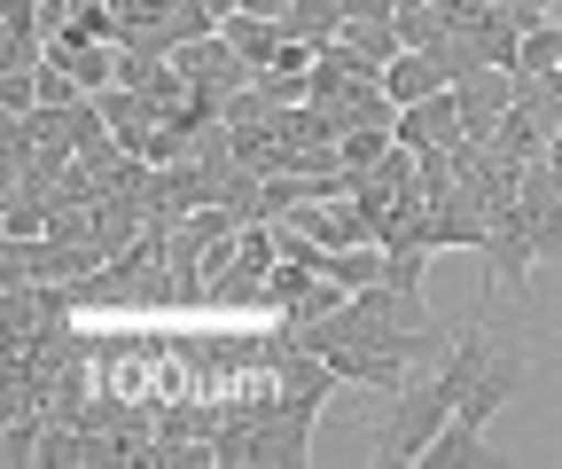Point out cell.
<instances>
[{"mask_svg": "<svg viewBox=\"0 0 562 469\" xmlns=\"http://www.w3.org/2000/svg\"><path fill=\"white\" fill-rule=\"evenodd\" d=\"M336 383H368V391H406V353L391 345H321Z\"/></svg>", "mask_w": 562, "mask_h": 469, "instance_id": "cell-4", "label": "cell"}, {"mask_svg": "<svg viewBox=\"0 0 562 469\" xmlns=\"http://www.w3.org/2000/svg\"><path fill=\"white\" fill-rule=\"evenodd\" d=\"M453 94H461V125H469V142H492V125H501V118H508V102H516V71H476V79H461Z\"/></svg>", "mask_w": 562, "mask_h": 469, "instance_id": "cell-5", "label": "cell"}, {"mask_svg": "<svg viewBox=\"0 0 562 469\" xmlns=\"http://www.w3.org/2000/svg\"><path fill=\"white\" fill-rule=\"evenodd\" d=\"M391 142H406V149H453V142H469V125H461V94L446 87V94L406 102V110H398V125H391Z\"/></svg>", "mask_w": 562, "mask_h": 469, "instance_id": "cell-3", "label": "cell"}, {"mask_svg": "<svg viewBox=\"0 0 562 469\" xmlns=\"http://www.w3.org/2000/svg\"><path fill=\"white\" fill-rule=\"evenodd\" d=\"M281 32H290V40H313V47H328V40L344 32V0H290Z\"/></svg>", "mask_w": 562, "mask_h": 469, "instance_id": "cell-8", "label": "cell"}, {"mask_svg": "<svg viewBox=\"0 0 562 469\" xmlns=\"http://www.w3.org/2000/svg\"><path fill=\"white\" fill-rule=\"evenodd\" d=\"M524 376H531V360L508 345V353H492L484 368H476V383H469V399H461V407H453V423H469V431H484L492 415H501L508 407V399L524 391Z\"/></svg>", "mask_w": 562, "mask_h": 469, "instance_id": "cell-2", "label": "cell"}, {"mask_svg": "<svg viewBox=\"0 0 562 469\" xmlns=\"http://www.w3.org/2000/svg\"><path fill=\"white\" fill-rule=\"evenodd\" d=\"M0 461H16V469L40 461V415H32V407H16V423L0 431Z\"/></svg>", "mask_w": 562, "mask_h": 469, "instance_id": "cell-12", "label": "cell"}, {"mask_svg": "<svg viewBox=\"0 0 562 469\" xmlns=\"http://www.w3.org/2000/svg\"><path fill=\"white\" fill-rule=\"evenodd\" d=\"M547 172H554V188H562V125H554V142H547Z\"/></svg>", "mask_w": 562, "mask_h": 469, "instance_id": "cell-15", "label": "cell"}, {"mask_svg": "<svg viewBox=\"0 0 562 469\" xmlns=\"http://www.w3.org/2000/svg\"><path fill=\"white\" fill-rule=\"evenodd\" d=\"M516 71H562V24H531V32H524Z\"/></svg>", "mask_w": 562, "mask_h": 469, "instance_id": "cell-11", "label": "cell"}, {"mask_svg": "<svg viewBox=\"0 0 562 469\" xmlns=\"http://www.w3.org/2000/svg\"><path fill=\"white\" fill-rule=\"evenodd\" d=\"M203 9H211V16H220V24H227V16L243 9V0H203Z\"/></svg>", "mask_w": 562, "mask_h": 469, "instance_id": "cell-16", "label": "cell"}, {"mask_svg": "<svg viewBox=\"0 0 562 469\" xmlns=\"http://www.w3.org/2000/svg\"><path fill=\"white\" fill-rule=\"evenodd\" d=\"M453 79L438 71V55H422V47H406L398 63H391V71H383V94L406 110V102H422V94H446Z\"/></svg>", "mask_w": 562, "mask_h": 469, "instance_id": "cell-7", "label": "cell"}, {"mask_svg": "<svg viewBox=\"0 0 562 469\" xmlns=\"http://www.w3.org/2000/svg\"><path fill=\"white\" fill-rule=\"evenodd\" d=\"M220 32H227V40H235V47H243V55L258 63V71H266V63L281 55V40H290V32H281V24H266V16H243V9H235V16H227Z\"/></svg>", "mask_w": 562, "mask_h": 469, "instance_id": "cell-10", "label": "cell"}, {"mask_svg": "<svg viewBox=\"0 0 562 469\" xmlns=\"http://www.w3.org/2000/svg\"><path fill=\"white\" fill-rule=\"evenodd\" d=\"M243 16H266V24H281V16H290V0H243Z\"/></svg>", "mask_w": 562, "mask_h": 469, "instance_id": "cell-14", "label": "cell"}, {"mask_svg": "<svg viewBox=\"0 0 562 469\" xmlns=\"http://www.w3.org/2000/svg\"><path fill=\"white\" fill-rule=\"evenodd\" d=\"M547 142H554V125H547L531 102H508V118L492 125V142H484V149H492V157H516V165H539Z\"/></svg>", "mask_w": 562, "mask_h": 469, "instance_id": "cell-6", "label": "cell"}, {"mask_svg": "<svg viewBox=\"0 0 562 469\" xmlns=\"http://www.w3.org/2000/svg\"><path fill=\"white\" fill-rule=\"evenodd\" d=\"M0 110H9V118H32V110H40V71H0Z\"/></svg>", "mask_w": 562, "mask_h": 469, "instance_id": "cell-13", "label": "cell"}, {"mask_svg": "<svg viewBox=\"0 0 562 469\" xmlns=\"http://www.w3.org/2000/svg\"><path fill=\"white\" fill-rule=\"evenodd\" d=\"M453 407H461V391H453L446 376L406 383V391H398V407L375 423V461H383V469H414L422 454H430V438L453 423Z\"/></svg>", "mask_w": 562, "mask_h": 469, "instance_id": "cell-1", "label": "cell"}, {"mask_svg": "<svg viewBox=\"0 0 562 469\" xmlns=\"http://www.w3.org/2000/svg\"><path fill=\"white\" fill-rule=\"evenodd\" d=\"M469 461H484V431H469V423H446V431L430 438V454H422L414 469H469Z\"/></svg>", "mask_w": 562, "mask_h": 469, "instance_id": "cell-9", "label": "cell"}]
</instances>
